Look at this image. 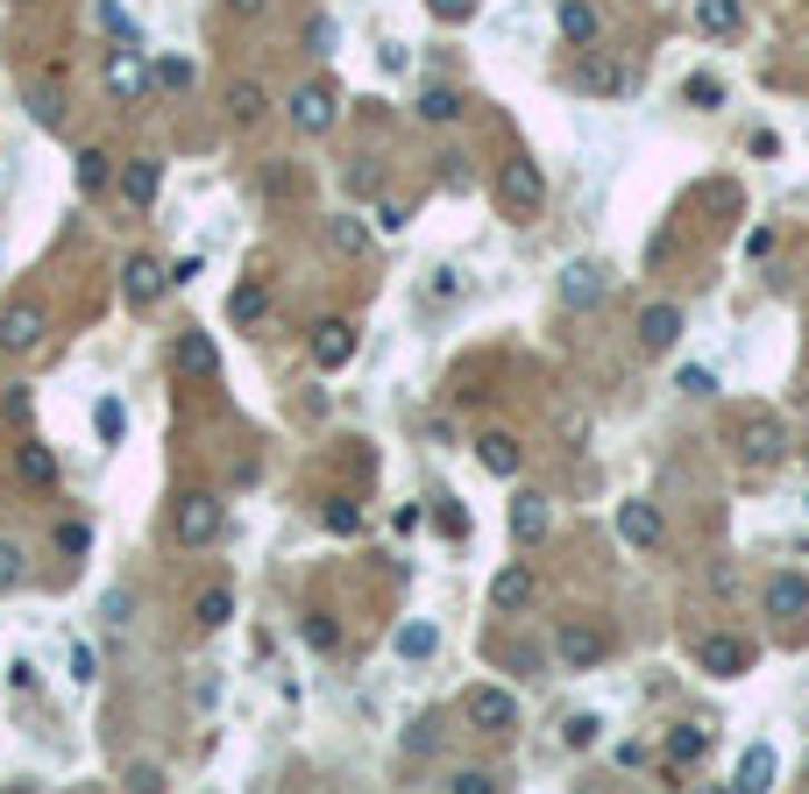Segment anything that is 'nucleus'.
I'll return each instance as SVG.
<instances>
[{
	"label": "nucleus",
	"mask_w": 809,
	"mask_h": 794,
	"mask_svg": "<svg viewBox=\"0 0 809 794\" xmlns=\"http://www.w3.org/2000/svg\"><path fill=\"white\" fill-rule=\"evenodd\" d=\"M724 448L739 454L745 469H774V461L788 454V425H781V412H767V404H731Z\"/></svg>",
	"instance_id": "f257e3e1"
},
{
	"label": "nucleus",
	"mask_w": 809,
	"mask_h": 794,
	"mask_svg": "<svg viewBox=\"0 0 809 794\" xmlns=\"http://www.w3.org/2000/svg\"><path fill=\"white\" fill-rule=\"evenodd\" d=\"M490 192H497V206H505L511 220H533V213L547 206V170H539L533 157H505Z\"/></svg>",
	"instance_id": "f03ea898"
},
{
	"label": "nucleus",
	"mask_w": 809,
	"mask_h": 794,
	"mask_svg": "<svg viewBox=\"0 0 809 794\" xmlns=\"http://www.w3.org/2000/svg\"><path fill=\"white\" fill-rule=\"evenodd\" d=\"M107 92L114 100H149V92H157V65L143 57L135 36H121V43L107 50Z\"/></svg>",
	"instance_id": "7ed1b4c3"
},
{
	"label": "nucleus",
	"mask_w": 809,
	"mask_h": 794,
	"mask_svg": "<svg viewBox=\"0 0 809 794\" xmlns=\"http://www.w3.org/2000/svg\"><path fill=\"white\" fill-rule=\"evenodd\" d=\"M554 660L562 667H604L611 660V631L604 625H589V617H562V625H554Z\"/></svg>",
	"instance_id": "20e7f679"
},
{
	"label": "nucleus",
	"mask_w": 809,
	"mask_h": 794,
	"mask_svg": "<svg viewBox=\"0 0 809 794\" xmlns=\"http://www.w3.org/2000/svg\"><path fill=\"white\" fill-rule=\"evenodd\" d=\"M227 526V511H221V497L214 490H192L178 497V511H170V532H178V547H214Z\"/></svg>",
	"instance_id": "39448f33"
},
{
	"label": "nucleus",
	"mask_w": 809,
	"mask_h": 794,
	"mask_svg": "<svg viewBox=\"0 0 809 794\" xmlns=\"http://www.w3.org/2000/svg\"><path fill=\"white\" fill-rule=\"evenodd\" d=\"M461 716H469V731H484V738H511L518 731V695L484 682V688L461 695Z\"/></svg>",
	"instance_id": "423d86ee"
},
{
	"label": "nucleus",
	"mask_w": 809,
	"mask_h": 794,
	"mask_svg": "<svg viewBox=\"0 0 809 794\" xmlns=\"http://www.w3.org/2000/svg\"><path fill=\"white\" fill-rule=\"evenodd\" d=\"M618 539H625L632 553H661V547H667V518H661V503L625 497V503H618Z\"/></svg>",
	"instance_id": "0eeeda50"
},
{
	"label": "nucleus",
	"mask_w": 809,
	"mask_h": 794,
	"mask_svg": "<svg viewBox=\"0 0 809 794\" xmlns=\"http://www.w3.org/2000/svg\"><path fill=\"white\" fill-rule=\"evenodd\" d=\"M760 653H753V638H739V631H710L703 646H696V667L703 674H718V682H739L745 667H753Z\"/></svg>",
	"instance_id": "6e6552de"
},
{
	"label": "nucleus",
	"mask_w": 809,
	"mask_h": 794,
	"mask_svg": "<svg viewBox=\"0 0 809 794\" xmlns=\"http://www.w3.org/2000/svg\"><path fill=\"white\" fill-rule=\"evenodd\" d=\"M164 292H170V269H164L157 256H128V263H121V298L135 305V313H149Z\"/></svg>",
	"instance_id": "1a4fd4ad"
},
{
	"label": "nucleus",
	"mask_w": 809,
	"mask_h": 794,
	"mask_svg": "<svg viewBox=\"0 0 809 794\" xmlns=\"http://www.w3.org/2000/svg\"><path fill=\"white\" fill-rule=\"evenodd\" d=\"M284 114H292L299 135H326V128H334V114H341V107H334V86H320V79L299 86L292 100H284Z\"/></svg>",
	"instance_id": "9d476101"
},
{
	"label": "nucleus",
	"mask_w": 809,
	"mask_h": 794,
	"mask_svg": "<svg viewBox=\"0 0 809 794\" xmlns=\"http://www.w3.org/2000/svg\"><path fill=\"white\" fill-rule=\"evenodd\" d=\"M533 596H539V582H533V568H526V560H511V568H497V582H490V610H497V617H518V610H533Z\"/></svg>",
	"instance_id": "9b49d317"
},
{
	"label": "nucleus",
	"mask_w": 809,
	"mask_h": 794,
	"mask_svg": "<svg viewBox=\"0 0 809 794\" xmlns=\"http://www.w3.org/2000/svg\"><path fill=\"white\" fill-rule=\"evenodd\" d=\"M547 532H554V503L539 490H518L511 497V539H518V547H539Z\"/></svg>",
	"instance_id": "f8f14e48"
},
{
	"label": "nucleus",
	"mask_w": 809,
	"mask_h": 794,
	"mask_svg": "<svg viewBox=\"0 0 809 794\" xmlns=\"http://www.w3.org/2000/svg\"><path fill=\"white\" fill-rule=\"evenodd\" d=\"M313 362H320L326 376L349 370V362H355V326H349V320H320V326H313Z\"/></svg>",
	"instance_id": "ddd939ff"
},
{
	"label": "nucleus",
	"mask_w": 809,
	"mask_h": 794,
	"mask_svg": "<svg viewBox=\"0 0 809 794\" xmlns=\"http://www.w3.org/2000/svg\"><path fill=\"white\" fill-rule=\"evenodd\" d=\"M703 759H710V731L703 724H674L667 745H661V766L667 773H689V766H703Z\"/></svg>",
	"instance_id": "4468645a"
},
{
	"label": "nucleus",
	"mask_w": 809,
	"mask_h": 794,
	"mask_svg": "<svg viewBox=\"0 0 809 794\" xmlns=\"http://www.w3.org/2000/svg\"><path fill=\"white\" fill-rule=\"evenodd\" d=\"M554 29H562L568 50H589L596 36H604V14H596L589 0H562V8H554Z\"/></svg>",
	"instance_id": "2eb2a0df"
},
{
	"label": "nucleus",
	"mask_w": 809,
	"mask_h": 794,
	"mask_svg": "<svg viewBox=\"0 0 809 794\" xmlns=\"http://www.w3.org/2000/svg\"><path fill=\"white\" fill-rule=\"evenodd\" d=\"M682 305H646V313H640V347H646V355H667V347L674 341H682Z\"/></svg>",
	"instance_id": "dca6fc26"
},
{
	"label": "nucleus",
	"mask_w": 809,
	"mask_h": 794,
	"mask_svg": "<svg viewBox=\"0 0 809 794\" xmlns=\"http://www.w3.org/2000/svg\"><path fill=\"white\" fill-rule=\"evenodd\" d=\"M767 617H788V625H809V582H802L796 568L767 582Z\"/></svg>",
	"instance_id": "f3484780"
},
{
	"label": "nucleus",
	"mask_w": 809,
	"mask_h": 794,
	"mask_svg": "<svg viewBox=\"0 0 809 794\" xmlns=\"http://www.w3.org/2000/svg\"><path fill=\"white\" fill-rule=\"evenodd\" d=\"M36 341H43V305H8V313H0V347L22 355V347H36Z\"/></svg>",
	"instance_id": "a211bd4d"
},
{
	"label": "nucleus",
	"mask_w": 809,
	"mask_h": 794,
	"mask_svg": "<svg viewBox=\"0 0 809 794\" xmlns=\"http://www.w3.org/2000/svg\"><path fill=\"white\" fill-rule=\"evenodd\" d=\"M604 292H611V277L596 263H568L562 269V305H596Z\"/></svg>",
	"instance_id": "6ab92c4d"
},
{
	"label": "nucleus",
	"mask_w": 809,
	"mask_h": 794,
	"mask_svg": "<svg viewBox=\"0 0 809 794\" xmlns=\"http://www.w3.org/2000/svg\"><path fill=\"white\" fill-rule=\"evenodd\" d=\"M157 185H164V164H157V157L121 164V199H128V206H149V199H157Z\"/></svg>",
	"instance_id": "aec40b11"
},
{
	"label": "nucleus",
	"mask_w": 809,
	"mask_h": 794,
	"mask_svg": "<svg viewBox=\"0 0 809 794\" xmlns=\"http://www.w3.org/2000/svg\"><path fill=\"white\" fill-rule=\"evenodd\" d=\"M476 461H484L490 476H518V469H526V448H518L511 433H484V440H476Z\"/></svg>",
	"instance_id": "412c9836"
},
{
	"label": "nucleus",
	"mask_w": 809,
	"mask_h": 794,
	"mask_svg": "<svg viewBox=\"0 0 809 794\" xmlns=\"http://www.w3.org/2000/svg\"><path fill=\"white\" fill-rule=\"evenodd\" d=\"M263 114H270V92L256 79H235V86H227V121H235V128H256Z\"/></svg>",
	"instance_id": "4be33fe9"
},
{
	"label": "nucleus",
	"mask_w": 809,
	"mask_h": 794,
	"mask_svg": "<svg viewBox=\"0 0 809 794\" xmlns=\"http://www.w3.org/2000/svg\"><path fill=\"white\" fill-rule=\"evenodd\" d=\"M739 22H745V8H739V0H696V29L710 36V43L739 36Z\"/></svg>",
	"instance_id": "5701e85b"
},
{
	"label": "nucleus",
	"mask_w": 809,
	"mask_h": 794,
	"mask_svg": "<svg viewBox=\"0 0 809 794\" xmlns=\"http://www.w3.org/2000/svg\"><path fill=\"white\" fill-rule=\"evenodd\" d=\"M178 370H185V376H214V370H221L214 341H206L199 326H185V334H178Z\"/></svg>",
	"instance_id": "b1692460"
},
{
	"label": "nucleus",
	"mask_w": 809,
	"mask_h": 794,
	"mask_svg": "<svg viewBox=\"0 0 809 794\" xmlns=\"http://www.w3.org/2000/svg\"><path fill=\"white\" fill-rule=\"evenodd\" d=\"M398 660H433L440 653V625H427V617H412V625H398Z\"/></svg>",
	"instance_id": "393cba45"
},
{
	"label": "nucleus",
	"mask_w": 809,
	"mask_h": 794,
	"mask_svg": "<svg viewBox=\"0 0 809 794\" xmlns=\"http://www.w3.org/2000/svg\"><path fill=\"white\" fill-rule=\"evenodd\" d=\"M731 787L739 794H760V787H774V745H753L739 759V773H731Z\"/></svg>",
	"instance_id": "a878e982"
},
{
	"label": "nucleus",
	"mask_w": 809,
	"mask_h": 794,
	"mask_svg": "<svg viewBox=\"0 0 809 794\" xmlns=\"http://www.w3.org/2000/svg\"><path fill=\"white\" fill-rule=\"evenodd\" d=\"M192 617H199V631H221L227 617H235V589H227V582L199 589V596H192Z\"/></svg>",
	"instance_id": "bb28decb"
},
{
	"label": "nucleus",
	"mask_w": 809,
	"mask_h": 794,
	"mask_svg": "<svg viewBox=\"0 0 809 794\" xmlns=\"http://www.w3.org/2000/svg\"><path fill=\"white\" fill-rule=\"evenodd\" d=\"M326 248H334V256H362V248H370V227H362L355 213H326Z\"/></svg>",
	"instance_id": "cd10ccee"
},
{
	"label": "nucleus",
	"mask_w": 809,
	"mask_h": 794,
	"mask_svg": "<svg viewBox=\"0 0 809 794\" xmlns=\"http://www.w3.org/2000/svg\"><path fill=\"white\" fill-rule=\"evenodd\" d=\"M14 476H22L29 490H50V482H57V454L50 448H14Z\"/></svg>",
	"instance_id": "c85d7f7f"
},
{
	"label": "nucleus",
	"mask_w": 809,
	"mask_h": 794,
	"mask_svg": "<svg viewBox=\"0 0 809 794\" xmlns=\"http://www.w3.org/2000/svg\"><path fill=\"white\" fill-rule=\"evenodd\" d=\"M419 121H433V128L461 121V92L455 86H427V92H419Z\"/></svg>",
	"instance_id": "c756f323"
},
{
	"label": "nucleus",
	"mask_w": 809,
	"mask_h": 794,
	"mask_svg": "<svg viewBox=\"0 0 809 794\" xmlns=\"http://www.w3.org/2000/svg\"><path fill=\"white\" fill-rule=\"evenodd\" d=\"M114 178V157H107V149H79V157H71V185H79V192H100Z\"/></svg>",
	"instance_id": "7c9ffc66"
},
{
	"label": "nucleus",
	"mask_w": 809,
	"mask_h": 794,
	"mask_svg": "<svg viewBox=\"0 0 809 794\" xmlns=\"http://www.w3.org/2000/svg\"><path fill=\"white\" fill-rule=\"evenodd\" d=\"M227 313H235V326H256L270 313V284H235V298H227Z\"/></svg>",
	"instance_id": "2f4dec72"
},
{
	"label": "nucleus",
	"mask_w": 809,
	"mask_h": 794,
	"mask_svg": "<svg viewBox=\"0 0 809 794\" xmlns=\"http://www.w3.org/2000/svg\"><path fill=\"white\" fill-rule=\"evenodd\" d=\"M320 518H326V532H334V539H355V532H362V511H355L349 497H326Z\"/></svg>",
	"instance_id": "473e14b6"
},
{
	"label": "nucleus",
	"mask_w": 809,
	"mask_h": 794,
	"mask_svg": "<svg viewBox=\"0 0 809 794\" xmlns=\"http://www.w3.org/2000/svg\"><path fill=\"white\" fill-rule=\"evenodd\" d=\"M305 646H313V653H334L341 646V625H334V617H326V610H313V617H305Z\"/></svg>",
	"instance_id": "72a5a7b5"
},
{
	"label": "nucleus",
	"mask_w": 809,
	"mask_h": 794,
	"mask_svg": "<svg viewBox=\"0 0 809 794\" xmlns=\"http://www.w3.org/2000/svg\"><path fill=\"white\" fill-rule=\"evenodd\" d=\"M192 79H199V71H192L185 57H157V86L164 92H192Z\"/></svg>",
	"instance_id": "f704fd0d"
},
{
	"label": "nucleus",
	"mask_w": 809,
	"mask_h": 794,
	"mask_svg": "<svg viewBox=\"0 0 809 794\" xmlns=\"http://www.w3.org/2000/svg\"><path fill=\"white\" fill-rule=\"evenodd\" d=\"M92 547V526H86V518H65V526H57V553H71V560H79Z\"/></svg>",
	"instance_id": "c9c22d12"
},
{
	"label": "nucleus",
	"mask_w": 809,
	"mask_h": 794,
	"mask_svg": "<svg viewBox=\"0 0 809 794\" xmlns=\"http://www.w3.org/2000/svg\"><path fill=\"white\" fill-rule=\"evenodd\" d=\"M14 589H22V547L0 539V596H14Z\"/></svg>",
	"instance_id": "e433bc0d"
},
{
	"label": "nucleus",
	"mask_w": 809,
	"mask_h": 794,
	"mask_svg": "<svg viewBox=\"0 0 809 794\" xmlns=\"http://www.w3.org/2000/svg\"><path fill=\"white\" fill-rule=\"evenodd\" d=\"M682 100H689V107H724V86L710 79V71H696V79L682 86Z\"/></svg>",
	"instance_id": "4c0bfd02"
},
{
	"label": "nucleus",
	"mask_w": 809,
	"mask_h": 794,
	"mask_svg": "<svg viewBox=\"0 0 809 794\" xmlns=\"http://www.w3.org/2000/svg\"><path fill=\"white\" fill-rule=\"evenodd\" d=\"M92 425H100V440L114 448L121 440V425H128V412H121V398H100V412H92Z\"/></svg>",
	"instance_id": "58836bf2"
},
{
	"label": "nucleus",
	"mask_w": 809,
	"mask_h": 794,
	"mask_svg": "<svg viewBox=\"0 0 809 794\" xmlns=\"http://www.w3.org/2000/svg\"><path fill=\"white\" fill-rule=\"evenodd\" d=\"M596 731H604L596 716H568V724H562V745H568V752H589V745H596Z\"/></svg>",
	"instance_id": "ea45409f"
},
{
	"label": "nucleus",
	"mask_w": 809,
	"mask_h": 794,
	"mask_svg": "<svg viewBox=\"0 0 809 794\" xmlns=\"http://www.w3.org/2000/svg\"><path fill=\"white\" fill-rule=\"evenodd\" d=\"M427 14H433V22H469V14H476V0H427Z\"/></svg>",
	"instance_id": "a19ab883"
},
{
	"label": "nucleus",
	"mask_w": 809,
	"mask_h": 794,
	"mask_svg": "<svg viewBox=\"0 0 809 794\" xmlns=\"http://www.w3.org/2000/svg\"><path fill=\"white\" fill-rule=\"evenodd\" d=\"M448 794H497V781H490V773H448Z\"/></svg>",
	"instance_id": "79ce46f5"
},
{
	"label": "nucleus",
	"mask_w": 809,
	"mask_h": 794,
	"mask_svg": "<svg viewBox=\"0 0 809 794\" xmlns=\"http://www.w3.org/2000/svg\"><path fill=\"white\" fill-rule=\"evenodd\" d=\"M29 114H36V121H57V114H65V100H57V86H36V100H29Z\"/></svg>",
	"instance_id": "37998d69"
},
{
	"label": "nucleus",
	"mask_w": 809,
	"mask_h": 794,
	"mask_svg": "<svg viewBox=\"0 0 809 794\" xmlns=\"http://www.w3.org/2000/svg\"><path fill=\"white\" fill-rule=\"evenodd\" d=\"M128 610H135L128 589H107V596H100V617H107V625H128Z\"/></svg>",
	"instance_id": "c03bdc74"
},
{
	"label": "nucleus",
	"mask_w": 809,
	"mask_h": 794,
	"mask_svg": "<svg viewBox=\"0 0 809 794\" xmlns=\"http://www.w3.org/2000/svg\"><path fill=\"white\" fill-rule=\"evenodd\" d=\"M674 383H682L689 398H718V383H710V370H682V376H674Z\"/></svg>",
	"instance_id": "a18cd8bd"
},
{
	"label": "nucleus",
	"mask_w": 809,
	"mask_h": 794,
	"mask_svg": "<svg viewBox=\"0 0 809 794\" xmlns=\"http://www.w3.org/2000/svg\"><path fill=\"white\" fill-rule=\"evenodd\" d=\"M128 787H143V794H164V766H128Z\"/></svg>",
	"instance_id": "49530a36"
},
{
	"label": "nucleus",
	"mask_w": 809,
	"mask_h": 794,
	"mask_svg": "<svg viewBox=\"0 0 809 794\" xmlns=\"http://www.w3.org/2000/svg\"><path fill=\"white\" fill-rule=\"evenodd\" d=\"M92 667H100V660H92V646H71V682H92Z\"/></svg>",
	"instance_id": "de8ad7c7"
},
{
	"label": "nucleus",
	"mask_w": 809,
	"mask_h": 794,
	"mask_svg": "<svg viewBox=\"0 0 809 794\" xmlns=\"http://www.w3.org/2000/svg\"><path fill=\"white\" fill-rule=\"evenodd\" d=\"M377 227H383V235H398V227H405V206L383 199V206H377Z\"/></svg>",
	"instance_id": "09e8293b"
},
{
	"label": "nucleus",
	"mask_w": 809,
	"mask_h": 794,
	"mask_svg": "<svg viewBox=\"0 0 809 794\" xmlns=\"http://www.w3.org/2000/svg\"><path fill=\"white\" fill-rule=\"evenodd\" d=\"M227 8H235V14H263L270 0H227Z\"/></svg>",
	"instance_id": "8fccbe9b"
}]
</instances>
